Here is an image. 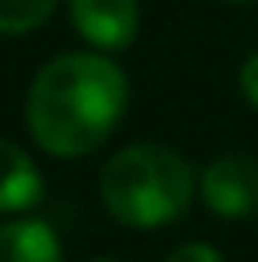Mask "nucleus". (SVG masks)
<instances>
[{"label":"nucleus","mask_w":258,"mask_h":262,"mask_svg":"<svg viewBox=\"0 0 258 262\" xmlns=\"http://www.w3.org/2000/svg\"><path fill=\"white\" fill-rule=\"evenodd\" d=\"M61 0H0V34H31L53 15Z\"/></svg>","instance_id":"obj_7"},{"label":"nucleus","mask_w":258,"mask_h":262,"mask_svg":"<svg viewBox=\"0 0 258 262\" xmlns=\"http://www.w3.org/2000/svg\"><path fill=\"white\" fill-rule=\"evenodd\" d=\"M239 92L251 106H258V53L243 61V69H239Z\"/></svg>","instance_id":"obj_9"},{"label":"nucleus","mask_w":258,"mask_h":262,"mask_svg":"<svg viewBox=\"0 0 258 262\" xmlns=\"http://www.w3.org/2000/svg\"><path fill=\"white\" fill-rule=\"evenodd\" d=\"M99 198L126 228H163L190 209L194 167L163 144H126L106 160Z\"/></svg>","instance_id":"obj_2"},{"label":"nucleus","mask_w":258,"mask_h":262,"mask_svg":"<svg viewBox=\"0 0 258 262\" xmlns=\"http://www.w3.org/2000/svg\"><path fill=\"white\" fill-rule=\"evenodd\" d=\"M129 106V76L110 53H57L27 88V129L57 160L95 152Z\"/></svg>","instance_id":"obj_1"},{"label":"nucleus","mask_w":258,"mask_h":262,"mask_svg":"<svg viewBox=\"0 0 258 262\" xmlns=\"http://www.w3.org/2000/svg\"><path fill=\"white\" fill-rule=\"evenodd\" d=\"M228 4H251V0H228Z\"/></svg>","instance_id":"obj_11"},{"label":"nucleus","mask_w":258,"mask_h":262,"mask_svg":"<svg viewBox=\"0 0 258 262\" xmlns=\"http://www.w3.org/2000/svg\"><path fill=\"white\" fill-rule=\"evenodd\" d=\"M91 262H118V258H91Z\"/></svg>","instance_id":"obj_10"},{"label":"nucleus","mask_w":258,"mask_h":262,"mask_svg":"<svg viewBox=\"0 0 258 262\" xmlns=\"http://www.w3.org/2000/svg\"><path fill=\"white\" fill-rule=\"evenodd\" d=\"M0 262H65L53 224L38 216H15L0 224Z\"/></svg>","instance_id":"obj_6"},{"label":"nucleus","mask_w":258,"mask_h":262,"mask_svg":"<svg viewBox=\"0 0 258 262\" xmlns=\"http://www.w3.org/2000/svg\"><path fill=\"white\" fill-rule=\"evenodd\" d=\"M68 19L91 50L118 53L137 38L140 4L137 0H68Z\"/></svg>","instance_id":"obj_4"},{"label":"nucleus","mask_w":258,"mask_h":262,"mask_svg":"<svg viewBox=\"0 0 258 262\" xmlns=\"http://www.w3.org/2000/svg\"><path fill=\"white\" fill-rule=\"evenodd\" d=\"M46 198L42 171L19 144L0 137V213H31Z\"/></svg>","instance_id":"obj_5"},{"label":"nucleus","mask_w":258,"mask_h":262,"mask_svg":"<svg viewBox=\"0 0 258 262\" xmlns=\"http://www.w3.org/2000/svg\"><path fill=\"white\" fill-rule=\"evenodd\" d=\"M167 262H224V255L213 243H182L179 251H171Z\"/></svg>","instance_id":"obj_8"},{"label":"nucleus","mask_w":258,"mask_h":262,"mask_svg":"<svg viewBox=\"0 0 258 262\" xmlns=\"http://www.w3.org/2000/svg\"><path fill=\"white\" fill-rule=\"evenodd\" d=\"M201 202L213 216L239 221L258 209V164L251 156H220L201 171Z\"/></svg>","instance_id":"obj_3"}]
</instances>
